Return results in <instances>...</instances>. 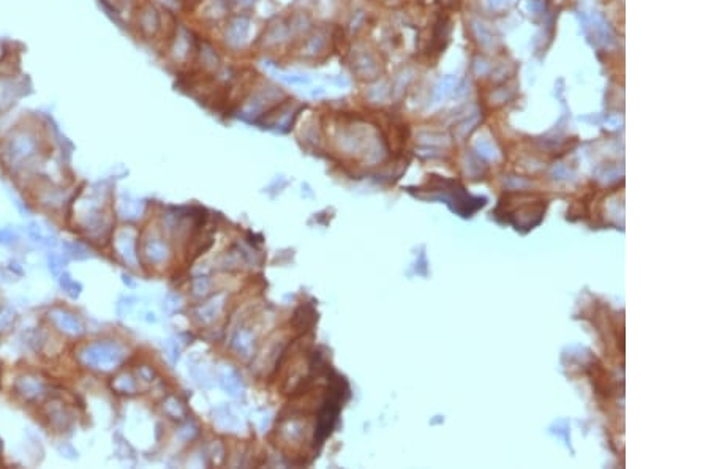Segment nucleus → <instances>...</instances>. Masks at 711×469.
Wrapping results in <instances>:
<instances>
[{
    "instance_id": "a211bd4d",
    "label": "nucleus",
    "mask_w": 711,
    "mask_h": 469,
    "mask_svg": "<svg viewBox=\"0 0 711 469\" xmlns=\"http://www.w3.org/2000/svg\"><path fill=\"white\" fill-rule=\"evenodd\" d=\"M509 0H488V5H490V8L493 10H499V8H504L508 5Z\"/></svg>"
},
{
    "instance_id": "9d476101",
    "label": "nucleus",
    "mask_w": 711,
    "mask_h": 469,
    "mask_svg": "<svg viewBox=\"0 0 711 469\" xmlns=\"http://www.w3.org/2000/svg\"><path fill=\"white\" fill-rule=\"evenodd\" d=\"M456 84H457V79L454 78V76H447V78L441 79L440 82H438V86L435 87V92H434L435 100H441V98L449 95L452 89L456 87Z\"/></svg>"
},
{
    "instance_id": "f03ea898",
    "label": "nucleus",
    "mask_w": 711,
    "mask_h": 469,
    "mask_svg": "<svg viewBox=\"0 0 711 469\" xmlns=\"http://www.w3.org/2000/svg\"><path fill=\"white\" fill-rule=\"evenodd\" d=\"M38 152V141L34 133L27 130H19L10 136L5 146V157L13 166L27 163Z\"/></svg>"
},
{
    "instance_id": "9b49d317",
    "label": "nucleus",
    "mask_w": 711,
    "mask_h": 469,
    "mask_svg": "<svg viewBox=\"0 0 711 469\" xmlns=\"http://www.w3.org/2000/svg\"><path fill=\"white\" fill-rule=\"evenodd\" d=\"M146 253L149 256V259L153 262H158V261L164 259V256H166V249H164V245L162 244V242L152 240V242H149L146 246Z\"/></svg>"
},
{
    "instance_id": "7ed1b4c3",
    "label": "nucleus",
    "mask_w": 711,
    "mask_h": 469,
    "mask_svg": "<svg viewBox=\"0 0 711 469\" xmlns=\"http://www.w3.org/2000/svg\"><path fill=\"white\" fill-rule=\"evenodd\" d=\"M49 318L53 319L55 326H58L62 332L68 335H79L82 332V324L73 313L62 310V308H54V310L49 313Z\"/></svg>"
},
{
    "instance_id": "f3484780",
    "label": "nucleus",
    "mask_w": 711,
    "mask_h": 469,
    "mask_svg": "<svg viewBox=\"0 0 711 469\" xmlns=\"http://www.w3.org/2000/svg\"><path fill=\"white\" fill-rule=\"evenodd\" d=\"M12 319H13V313L12 312H7V313L0 314V331H2L3 327H7Z\"/></svg>"
},
{
    "instance_id": "0eeeda50",
    "label": "nucleus",
    "mask_w": 711,
    "mask_h": 469,
    "mask_svg": "<svg viewBox=\"0 0 711 469\" xmlns=\"http://www.w3.org/2000/svg\"><path fill=\"white\" fill-rule=\"evenodd\" d=\"M16 389L21 395L25 396V398H40L46 390L45 384L41 383V381H38L37 378H30V376L21 378L16 384Z\"/></svg>"
},
{
    "instance_id": "ddd939ff",
    "label": "nucleus",
    "mask_w": 711,
    "mask_h": 469,
    "mask_svg": "<svg viewBox=\"0 0 711 469\" xmlns=\"http://www.w3.org/2000/svg\"><path fill=\"white\" fill-rule=\"evenodd\" d=\"M27 231H29V236L32 237L35 242H38V244H41V245H51L49 237L45 236V233L41 231V228L37 223H30Z\"/></svg>"
},
{
    "instance_id": "1a4fd4ad",
    "label": "nucleus",
    "mask_w": 711,
    "mask_h": 469,
    "mask_svg": "<svg viewBox=\"0 0 711 469\" xmlns=\"http://www.w3.org/2000/svg\"><path fill=\"white\" fill-rule=\"evenodd\" d=\"M59 281H60L62 290L68 294V296L78 297L81 294V285L78 281H75L68 274H64V272H62V274L59 275Z\"/></svg>"
},
{
    "instance_id": "f257e3e1",
    "label": "nucleus",
    "mask_w": 711,
    "mask_h": 469,
    "mask_svg": "<svg viewBox=\"0 0 711 469\" xmlns=\"http://www.w3.org/2000/svg\"><path fill=\"white\" fill-rule=\"evenodd\" d=\"M125 357L123 349L117 343L100 342L86 346L81 351V360L87 367L97 370H112Z\"/></svg>"
},
{
    "instance_id": "6e6552de",
    "label": "nucleus",
    "mask_w": 711,
    "mask_h": 469,
    "mask_svg": "<svg viewBox=\"0 0 711 469\" xmlns=\"http://www.w3.org/2000/svg\"><path fill=\"white\" fill-rule=\"evenodd\" d=\"M247 34H249V21L244 18L236 19L228 30V41L231 45L239 46L245 41Z\"/></svg>"
},
{
    "instance_id": "2eb2a0df",
    "label": "nucleus",
    "mask_w": 711,
    "mask_h": 469,
    "mask_svg": "<svg viewBox=\"0 0 711 469\" xmlns=\"http://www.w3.org/2000/svg\"><path fill=\"white\" fill-rule=\"evenodd\" d=\"M65 246H66V255L73 256V257H76V259H86V257L89 256L87 250L84 249V246H81L79 244H65Z\"/></svg>"
},
{
    "instance_id": "423d86ee",
    "label": "nucleus",
    "mask_w": 711,
    "mask_h": 469,
    "mask_svg": "<svg viewBox=\"0 0 711 469\" xmlns=\"http://www.w3.org/2000/svg\"><path fill=\"white\" fill-rule=\"evenodd\" d=\"M138 25L146 35L155 34L158 30V25H160V18L157 14V10L151 7V5H147L146 8H142L141 13H139V16H138Z\"/></svg>"
},
{
    "instance_id": "6ab92c4d",
    "label": "nucleus",
    "mask_w": 711,
    "mask_h": 469,
    "mask_svg": "<svg viewBox=\"0 0 711 469\" xmlns=\"http://www.w3.org/2000/svg\"><path fill=\"white\" fill-rule=\"evenodd\" d=\"M168 2H171V0H168Z\"/></svg>"
},
{
    "instance_id": "20e7f679",
    "label": "nucleus",
    "mask_w": 711,
    "mask_h": 469,
    "mask_svg": "<svg viewBox=\"0 0 711 469\" xmlns=\"http://www.w3.org/2000/svg\"><path fill=\"white\" fill-rule=\"evenodd\" d=\"M24 86L14 78L0 76V110L12 106L23 95Z\"/></svg>"
},
{
    "instance_id": "4468645a",
    "label": "nucleus",
    "mask_w": 711,
    "mask_h": 469,
    "mask_svg": "<svg viewBox=\"0 0 711 469\" xmlns=\"http://www.w3.org/2000/svg\"><path fill=\"white\" fill-rule=\"evenodd\" d=\"M64 264H65L64 257L59 256V255H55V253L49 255V269H51V272H53L55 277H59L62 272H64Z\"/></svg>"
},
{
    "instance_id": "f8f14e48",
    "label": "nucleus",
    "mask_w": 711,
    "mask_h": 469,
    "mask_svg": "<svg viewBox=\"0 0 711 469\" xmlns=\"http://www.w3.org/2000/svg\"><path fill=\"white\" fill-rule=\"evenodd\" d=\"M114 388L118 392H123V394H133V392L136 390V383L132 379V376L123 375V376H121V378L116 379Z\"/></svg>"
},
{
    "instance_id": "dca6fc26",
    "label": "nucleus",
    "mask_w": 711,
    "mask_h": 469,
    "mask_svg": "<svg viewBox=\"0 0 711 469\" xmlns=\"http://www.w3.org/2000/svg\"><path fill=\"white\" fill-rule=\"evenodd\" d=\"M14 240H16V236H14V233H12V231H8V229H0V244L10 245V244H13Z\"/></svg>"
},
{
    "instance_id": "39448f33",
    "label": "nucleus",
    "mask_w": 711,
    "mask_h": 469,
    "mask_svg": "<svg viewBox=\"0 0 711 469\" xmlns=\"http://www.w3.org/2000/svg\"><path fill=\"white\" fill-rule=\"evenodd\" d=\"M116 245H117L118 253L122 255L123 259H125L127 262H130V264H135L136 262L135 237H133L130 231H122V233H118Z\"/></svg>"
}]
</instances>
